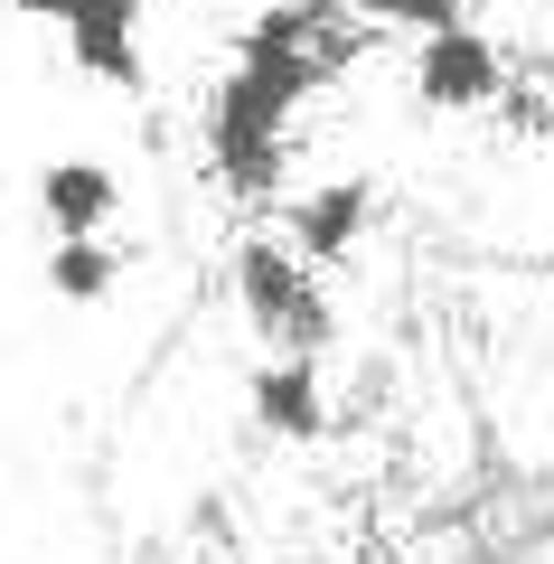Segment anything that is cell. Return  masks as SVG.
I'll list each match as a JSON object with an SVG mask.
<instances>
[{
    "label": "cell",
    "instance_id": "6da1fadb",
    "mask_svg": "<svg viewBox=\"0 0 554 564\" xmlns=\"http://www.w3.org/2000/svg\"><path fill=\"white\" fill-rule=\"evenodd\" d=\"M348 57H357V20L338 0H273V10L245 20L236 66H226L217 104H207V161H217L226 198H273L301 104Z\"/></svg>",
    "mask_w": 554,
    "mask_h": 564
},
{
    "label": "cell",
    "instance_id": "7a4b0ae2",
    "mask_svg": "<svg viewBox=\"0 0 554 564\" xmlns=\"http://www.w3.org/2000/svg\"><path fill=\"white\" fill-rule=\"evenodd\" d=\"M236 302H245V321H254L263 358H319V348L338 339L319 263H301L282 236H245L236 245Z\"/></svg>",
    "mask_w": 554,
    "mask_h": 564
},
{
    "label": "cell",
    "instance_id": "3957f363",
    "mask_svg": "<svg viewBox=\"0 0 554 564\" xmlns=\"http://www.w3.org/2000/svg\"><path fill=\"white\" fill-rule=\"evenodd\" d=\"M10 20H47L76 57V76L113 85V95H141L151 85V57H141V0H0Z\"/></svg>",
    "mask_w": 554,
    "mask_h": 564
},
{
    "label": "cell",
    "instance_id": "277c9868",
    "mask_svg": "<svg viewBox=\"0 0 554 564\" xmlns=\"http://www.w3.org/2000/svg\"><path fill=\"white\" fill-rule=\"evenodd\" d=\"M498 95H508V66H498L489 29L452 20V29H433V39H414V104L423 113H479V104H498Z\"/></svg>",
    "mask_w": 554,
    "mask_h": 564
},
{
    "label": "cell",
    "instance_id": "5b68a950",
    "mask_svg": "<svg viewBox=\"0 0 554 564\" xmlns=\"http://www.w3.org/2000/svg\"><path fill=\"white\" fill-rule=\"evenodd\" d=\"M367 217H377V188L357 180V170H338V180H311V188H292V198H282V226H273V236L292 245L301 263H319V273H329V263L357 254Z\"/></svg>",
    "mask_w": 554,
    "mask_h": 564
},
{
    "label": "cell",
    "instance_id": "8992f818",
    "mask_svg": "<svg viewBox=\"0 0 554 564\" xmlns=\"http://www.w3.org/2000/svg\"><path fill=\"white\" fill-rule=\"evenodd\" d=\"M245 395H254V423H263V433H282V443H319V433H329L319 358H254Z\"/></svg>",
    "mask_w": 554,
    "mask_h": 564
},
{
    "label": "cell",
    "instance_id": "52a82bcc",
    "mask_svg": "<svg viewBox=\"0 0 554 564\" xmlns=\"http://www.w3.org/2000/svg\"><path fill=\"white\" fill-rule=\"evenodd\" d=\"M113 207H122V180H113L104 161H85V151L39 170V217H47V236H104Z\"/></svg>",
    "mask_w": 554,
    "mask_h": 564
},
{
    "label": "cell",
    "instance_id": "ba28073f",
    "mask_svg": "<svg viewBox=\"0 0 554 564\" xmlns=\"http://www.w3.org/2000/svg\"><path fill=\"white\" fill-rule=\"evenodd\" d=\"M113 273H122V254L104 236H57V245H47V292L76 302V311H95L104 292H113Z\"/></svg>",
    "mask_w": 554,
    "mask_h": 564
},
{
    "label": "cell",
    "instance_id": "9c48e42d",
    "mask_svg": "<svg viewBox=\"0 0 554 564\" xmlns=\"http://www.w3.org/2000/svg\"><path fill=\"white\" fill-rule=\"evenodd\" d=\"M348 20H377V29H404V39H433V29H452V20H470L460 0H338Z\"/></svg>",
    "mask_w": 554,
    "mask_h": 564
},
{
    "label": "cell",
    "instance_id": "30bf717a",
    "mask_svg": "<svg viewBox=\"0 0 554 564\" xmlns=\"http://www.w3.org/2000/svg\"><path fill=\"white\" fill-rule=\"evenodd\" d=\"M460 10H470V20H479V10H489V0H460Z\"/></svg>",
    "mask_w": 554,
    "mask_h": 564
}]
</instances>
